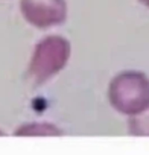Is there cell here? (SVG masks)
Wrapping results in <instances>:
<instances>
[{
	"label": "cell",
	"mask_w": 149,
	"mask_h": 155,
	"mask_svg": "<svg viewBox=\"0 0 149 155\" xmlns=\"http://www.w3.org/2000/svg\"><path fill=\"white\" fill-rule=\"evenodd\" d=\"M71 56V44L62 35H47L41 38L31 55L28 78L37 87L44 85L64 70Z\"/></svg>",
	"instance_id": "2"
},
{
	"label": "cell",
	"mask_w": 149,
	"mask_h": 155,
	"mask_svg": "<svg viewBox=\"0 0 149 155\" xmlns=\"http://www.w3.org/2000/svg\"><path fill=\"white\" fill-rule=\"evenodd\" d=\"M107 96L117 113L137 116L149 108V76L140 70L120 71L110 81Z\"/></svg>",
	"instance_id": "1"
},
{
	"label": "cell",
	"mask_w": 149,
	"mask_h": 155,
	"mask_svg": "<svg viewBox=\"0 0 149 155\" xmlns=\"http://www.w3.org/2000/svg\"><path fill=\"white\" fill-rule=\"evenodd\" d=\"M128 128L134 135H149V108L137 116L129 117Z\"/></svg>",
	"instance_id": "5"
},
{
	"label": "cell",
	"mask_w": 149,
	"mask_h": 155,
	"mask_svg": "<svg viewBox=\"0 0 149 155\" xmlns=\"http://www.w3.org/2000/svg\"><path fill=\"white\" fill-rule=\"evenodd\" d=\"M18 135H52L59 134V129L50 123H28L17 129Z\"/></svg>",
	"instance_id": "4"
},
{
	"label": "cell",
	"mask_w": 149,
	"mask_h": 155,
	"mask_svg": "<svg viewBox=\"0 0 149 155\" xmlns=\"http://www.w3.org/2000/svg\"><path fill=\"white\" fill-rule=\"evenodd\" d=\"M137 2H138L140 5H143L144 8H147V9H149V0H137Z\"/></svg>",
	"instance_id": "6"
},
{
	"label": "cell",
	"mask_w": 149,
	"mask_h": 155,
	"mask_svg": "<svg viewBox=\"0 0 149 155\" xmlns=\"http://www.w3.org/2000/svg\"><path fill=\"white\" fill-rule=\"evenodd\" d=\"M20 12L28 25L37 29H50L65 23V0H20Z\"/></svg>",
	"instance_id": "3"
}]
</instances>
